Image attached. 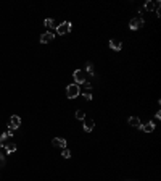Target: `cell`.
<instances>
[{
	"label": "cell",
	"instance_id": "obj_1",
	"mask_svg": "<svg viewBox=\"0 0 161 181\" xmlns=\"http://www.w3.org/2000/svg\"><path fill=\"white\" fill-rule=\"evenodd\" d=\"M81 94V88H79V84H76V83H73V84H69L68 88H66V96L69 97V99H76Z\"/></svg>",
	"mask_w": 161,
	"mask_h": 181
},
{
	"label": "cell",
	"instance_id": "obj_2",
	"mask_svg": "<svg viewBox=\"0 0 161 181\" xmlns=\"http://www.w3.org/2000/svg\"><path fill=\"white\" fill-rule=\"evenodd\" d=\"M73 76H74L76 84H84V83L87 81V73H86L84 70H74Z\"/></svg>",
	"mask_w": 161,
	"mask_h": 181
},
{
	"label": "cell",
	"instance_id": "obj_3",
	"mask_svg": "<svg viewBox=\"0 0 161 181\" xmlns=\"http://www.w3.org/2000/svg\"><path fill=\"white\" fill-rule=\"evenodd\" d=\"M71 29H73V24L69 23V21H63V23L57 28V32H58L60 36H65V34H68V32H71Z\"/></svg>",
	"mask_w": 161,
	"mask_h": 181
},
{
	"label": "cell",
	"instance_id": "obj_4",
	"mask_svg": "<svg viewBox=\"0 0 161 181\" xmlns=\"http://www.w3.org/2000/svg\"><path fill=\"white\" fill-rule=\"evenodd\" d=\"M19 126H21V118L18 117V115H11L10 121H8V129L13 131V129H18Z\"/></svg>",
	"mask_w": 161,
	"mask_h": 181
},
{
	"label": "cell",
	"instance_id": "obj_5",
	"mask_svg": "<svg viewBox=\"0 0 161 181\" xmlns=\"http://www.w3.org/2000/svg\"><path fill=\"white\" fill-rule=\"evenodd\" d=\"M143 24H145L143 18H140V16H135V18H132V19H131L129 28H131L132 31H135V29H139V28H142Z\"/></svg>",
	"mask_w": 161,
	"mask_h": 181
},
{
	"label": "cell",
	"instance_id": "obj_6",
	"mask_svg": "<svg viewBox=\"0 0 161 181\" xmlns=\"http://www.w3.org/2000/svg\"><path fill=\"white\" fill-rule=\"evenodd\" d=\"M82 126H84V131L86 133H90V131H94V128H95V121L92 118H84L82 120Z\"/></svg>",
	"mask_w": 161,
	"mask_h": 181
},
{
	"label": "cell",
	"instance_id": "obj_7",
	"mask_svg": "<svg viewBox=\"0 0 161 181\" xmlns=\"http://www.w3.org/2000/svg\"><path fill=\"white\" fill-rule=\"evenodd\" d=\"M52 144H53L55 147L66 149V139H63V137H53V139H52Z\"/></svg>",
	"mask_w": 161,
	"mask_h": 181
},
{
	"label": "cell",
	"instance_id": "obj_8",
	"mask_svg": "<svg viewBox=\"0 0 161 181\" xmlns=\"http://www.w3.org/2000/svg\"><path fill=\"white\" fill-rule=\"evenodd\" d=\"M53 37H55L53 32H50V31H48V32H44V34L40 36V42H42V44H47V42H52Z\"/></svg>",
	"mask_w": 161,
	"mask_h": 181
},
{
	"label": "cell",
	"instance_id": "obj_9",
	"mask_svg": "<svg viewBox=\"0 0 161 181\" xmlns=\"http://www.w3.org/2000/svg\"><path fill=\"white\" fill-rule=\"evenodd\" d=\"M127 123H129L131 126H134V128H139V129H140V126H142V121H140V118H139V117H129Z\"/></svg>",
	"mask_w": 161,
	"mask_h": 181
},
{
	"label": "cell",
	"instance_id": "obj_10",
	"mask_svg": "<svg viewBox=\"0 0 161 181\" xmlns=\"http://www.w3.org/2000/svg\"><path fill=\"white\" fill-rule=\"evenodd\" d=\"M110 47L113 49V50H116V52H119V50L123 49V44H121L119 39H111L110 41Z\"/></svg>",
	"mask_w": 161,
	"mask_h": 181
},
{
	"label": "cell",
	"instance_id": "obj_11",
	"mask_svg": "<svg viewBox=\"0 0 161 181\" xmlns=\"http://www.w3.org/2000/svg\"><path fill=\"white\" fill-rule=\"evenodd\" d=\"M44 24L48 28V29H57V28L60 26V23H57V21L52 19V18H47V19L44 21Z\"/></svg>",
	"mask_w": 161,
	"mask_h": 181
},
{
	"label": "cell",
	"instance_id": "obj_12",
	"mask_svg": "<svg viewBox=\"0 0 161 181\" xmlns=\"http://www.w3.org/2000/svg\"><path fill=\"white\" fill-rule=\"evenodd\" d=\"M140 129H143L145 133H153V129H155V123L153 121H147L140 126Z\"/></svg>",
	"mask_w": 161,
	"mask_h": 181
},
{
	"label": "cell",
	"instance_id": "obj_13",
	"mask_svg": "<svg viewBox=\"0 0 161 181\" xmlns=\"http://www.w3.org/2000/svg\"><path fill=\"white\" fill-rule=\"evenodd\" d=\"M5 150H6V154H11V152H15V150H16V144H15V142H6V144H5Z\"/></svg>",
	"mask_w": 161,
	"mask_h": 181
},
{
	"label": "cell",
	"instance_id": "obj_14",
	"mask_svg": "<svg viewBox=\"0 0 161 181\" xmlns=\"http://www.w3.org/2000/svg\"><path fill=\"white\" fill-rule=\"evenodd\" d=\"M86 71H87L90 76H95V70H94V63L92 62H87L86 63Z\"/></svg>",
	"mask_w": 161,
	"mask_h": 181
},
{
	"label": "cell",
	"instance_id": "obj_15",
	"mask_svg": "<svg viewBox=\"0 0 161 181\" xmlns=\"http://www.w3.org/2000/svg\"><path fill=\"white\" fill-rule=\"evenodd\" d=\"M13 136V131H10V129H8V131H5L2 136H0V142H5V141H8V137H11Z\"/></svg>",
	"mask_w": 161,
	"mask_h": 181
},
{
	"label": "cell",
	"instance_id": "obj_16",
	"mask_svg": "<svg viewBox=\"0 0 161 181\" xmlns=\"http://www.w3.org/2000/svg\"><path fill=\"white\" fill-rule=\"evenodd\" d=\"M145 10H148V11H155V2H145Z\"/></svg>",
	"mask_w": 161,
	"mask_h": 181
},
{
	"label": "cell",
	"instance_id": "obj_17",
	"mask_svg": "<svg viewBox=\"0 0 161 181\" xmlns=\"http://www.w3.org/2000/svg\"><path fill=\"white\" fill-rule=\"evenodd\" d=\"M61 157H63V158H69V157H71V150H69L68 147H66V149H63V152H61Z\"/></svg>",
	"mask_w": 161,
	"mask_h": 181
},
{
	"label": "cell",
	"instance_id": "obj_18",
	"mask_svg": "<svg viewBox=\"0 0 161 181\" xmlns=\"http://www.w3.org/2000/svg\"><path fill=\"white\" fill-rule=\"evenodd\" d=\"M76 118L81 120V121L86 118V113H84V110H78V112H76Z\"/></svg>",
	"mask_w": 161,
	"mask_h": 181
},
{
	"label": "cell",
	"instance_id": "obj_19",
	"mask_svg": "<svg viewBox=\"0 0 161 181\" xmlns=\"http://www.w3.org/2000/svg\"><path fill=\"white\" fill-rule=\"evenodd\" d=\"M159 8H161V2H159V0H156V2H155V13L158 16H159Z\"/></svg>",
	"mask_w": 161,
	"mask_h": 181
},
{
	"label": "cell",
	"instance_id": "obj_20",
	"mask_svg": "<svg viewBox=\"0 0 161 181\" xmlns=\"http://www.w3.org/2000/svg\"><path fill=\"white\" fill-rule=\"evenodd\" d=\"M82 97L86 100H92V94H90L89 91H86V92H82Z\"/></svg>",
	"mask_w": 161,
	"mask_h": 181
},
{
	"label": "cell",
	"instance_id": "obj_21",
	"mask_svg": "<svg viewBox=\"0 0 161 181\" xmlns=\"http://www.w3.org/2000/svg\"><path fill=\"white\" fill-rule=\"evenodd\" d=\"M2 166H5V157L0 155V168H2Z\"/></svg>",
	"mask_w": 161,
	"mask_h": 181
},
{
	"label": "cell",
	"instance_id": "obj_22",
	"mask_svg": "<svg viewBox=\"0 0 161 181\" xmlns=\"http://www.w3.org/2000/svg\"><path fill=\"white\" fill-rule=\"evenodd\" d=\"M84 84H86V91H87V89H92V84H90V83H87V81H86Z\"/></svg>",
	"mask_w": 161,
	"mask_h": 181
},
{
	"label": "cell",
	"instance_id": "obj_23",
	"mask_svg": "<svg viewBox=\"0 0 161 181\" xmlns=\"http://www.w3.org/2000/svg\"><path fill=\"white\" fill-rule=\"evenodd\" d=\"M155 118H156V120H159V118H161V112H159V110L156 112V115H155Z\"/></svg>",
	"mask_w": 161,
	"mask_h": 181
},
{
	"label": "cell",
	"instance_id": "obj_24",
	"mask_svg": "<svg viewBox=\"0 0 161 181\" xmlns=\"http://www.w3.org/2000/svg\"><path fill=\"white\" fill-rule=\"evenodd\" d=\"M2 147H3V144H2V142H0V149H2Z\"/></svg>",
	"mask_w": 161,
	"mask_h": 181
}]
</instances>
